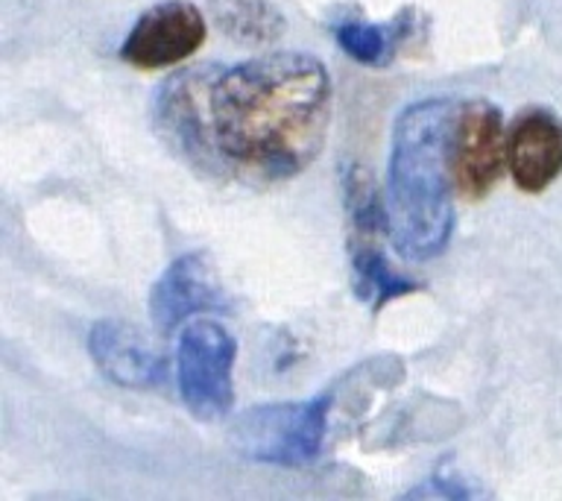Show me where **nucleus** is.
<instances>
[{
    "label": "nucleus",
    "mask_w": 562,
    "mask_h": 501,
    "mask_svg": "<svg viewBox=\"0 0 562 501\" xmlns=\"http://www.w3.org/2000/svg\"><path fill=\"white\" fill-rule=\"evenodd\" d=\"M331 105L323 62L279 51L176 70L158 88L153 123L167 149L205 179L276 185L323 153Z\"/></svg>",
    "instance_id": "f257e3e1"
},
{
    "label": "nucleus",
    "mask_w": 562,
    "mask_h": 501,
    "mask_svg": "<svg viewBox=\"0 0 562 501\" xmlns=\"http://www.w3.org/2000/svg\"><path fill=\"white\" fill-rule=\"evenodd\" d=\"M454 118L457 103L442 97L419 100L395 118L386 167L390 237L413 261L442 255L454 235Z\"/></svg>",
    "instance_id": "f03ea898"
},
{
    "label": "nucleus",
    "mask_w": 562,
    "mask_h": 501,
    "mask_svg": "<svg viewBox=\"0 0 562 501\" xmlns=\"http://www.w3.org/2000/svg\"><path fill=\"white\" fill-rule=\"evenodd\" d=\"M334 404L337 393L331 387L311 402L249 408L232 422L228 439L237 455L255 464L305 466L323 452Z\"/></svg>",
    "instance_id": "7ed1b4c3"
},
{
    "label": "nucleus",
    "mask_w": 562,
    "mask_h": 501,
    "mask_svg": "<svg viewBox=\"0 0 562 501\" xmlns=\"http://www.w3.org/2000/svg\"><path fill=\"white\" fill-rule=\"evenodd\" d=\"M237 343L220 323L193 320L179 334L176 381L184 408L200 422L223 420L235 404Z\"/></svg>",
    "instance_id": "20e7f679"
},
{
    "label": "nucleus",
    "mask_w": 562,
    "mask_h": 501,
    "mask_svg": "<svg viewBox=\"0 0 562 501\" xmlns=\"http://www.w3.org/2000/svg\"><path fill=\"white\" fill-rule=\"evenodd\" d=\"M507 167V132L498 105L486 100L457 105L451 132L454 188L465 200H483Z\"/></svg>",
    "instance_id": "39448f33"
},
{
    "label": "nucleus",
    "mask_w": 562,
    "mask_h": 501,
    "mask_svg": "<svg viewBox=\"0 0 562 501\" xmlns=\"http://www.w3.org/2000/svg\"><path fill=\"white\" fill-rule=\"evenodd\" d=\"M205 35L209 26L200 9L188 0H165L132 24L121 44V59L138 70L173 68L200 51Z\"/></svg>",
    "instance_id": "423d86ee"
},
{
    "label": "nucleus",
    "mask_w": 562,
    "mask_h": 501,
    "mask_svg": "<svg viewBox=\"0 0 562 501\" xmlns=\"http://www.w3.org/2000/svg\"><path fill=\"white\" fill-rule=\"evenodd\" d=\"M214 311H232V297L205 253L179 255L149 290V320L161 334H173L191 316Z\"/></svg>",
    "instance_id": "0eeeda50"
},
{
    "label": "nucleus",
    "mask_w": 562,
    "mask_h": 501,
    "mask_svg": "<svg viewBox=\"0 0 562 501\" xmlns=\"http://www.w3.org/2000/svg\"><path fill=\"white\" fill-rule=\"evenodd\" d=\"M88 352L103 378L126 390H156L170 372L167 355H161L138 329L121 320H100L91 325Z\"/></svg>",
    "instance_id": "6e6552de"
},
{
    "label": "nucleus",
    "mask_w": 562,
    "mask_h": 501,
    "mask_svg": "<svg viewBox=\"0 0 562 501\" xmlns=\"http://www.w3.org/2000/svg\"><path fill=\"white\" fill-rule=\"evenodd\" d=\"M507 167L518 191L542 193L562 174V121L548 109H527L507 132Z\"/></svg>",
    "instance_id": "1a4fd4ad"
},
{
    "label": "nucleus",
    "mask_w": 562,
    "mask_h": 501,
    "mask_svg": "<svg viewBox=\"0 0 562 501\" xmlns=\"http://www.w3.org/2000/svg\"><path fill=\"white\" fill-rule=\"evenodd\" d=\"M419 33V15L413 9H402L393 21L375 24L367 18H342L334 24V42L349 59L369 65V68H386L390 62L402 56V51Z\"/></svg>",
    "instance_id": "9d476101"
},
{
    "label": "nucleus",
    "mask_w": 562,
    "mask_h": 501,
    "mask_svg": "<svg viewBox=\"0 0 562 501\" xmlns=\"http://www.w3.org/2000/svg\"><path fill=\"white\" fill-rule=\"evenodd\" d=\"M211 18L232 42L261 47L279 42L288 21L272 0H209Z\"/></svg>",
    "instance_id": "9b49d317"
},
{
    "label": "nucleus",
    "mask_w": 562,
    "mask_h": 501,
    "mask_svg": "<svg viewBox=\"0 0 562 501\" xmlns=\"http://www.w3.org/2000/svg\"><path fill=\"white\" fill-rule=\"evenodd\" d=\"M351 285H355V293L372 311H381L395 299H404L422 290L419 281L393 270V264L386 261L384 253L367 244L351 249Z\"/></svg>",
    "instance_id": "f8f14e48"
},
{
    "label": "nucleus",
    "mask_w": 562,
    "mask_h": 501,
    "mask_svg": "<svg viewBox=\"0 0 562 501\" xmlns=\"http://www.w3.org/2000/svg\"><path fill=\"white\" fill-rule=\"evenodd\" d=\"M340 185L351 229L360 237L390 235V209H386V200L381 197L375 179H372L367 167L358 165V162H349L342 167Z\"/></svg>",
    "instance_id": "ddd939ff"
},
{
    "label": "nucleus",
    "mask_w": 562,
    "mask_h": 501,
    "mask_svg": "<svg viewBox=\"0 0 562 501\" xmlns=\"http://www.w3.org/2000/svg\"><path fill=\"white\" fill-rule=\"evenodd\" d=\"M416 496H439V499H469L472 492H469V487H463V483L451 481V478H434V481H428L425 487H419L416 492H407V499H416Z\"/></svg>",
    "instance_id": "4468645a"
}]
</instances>
